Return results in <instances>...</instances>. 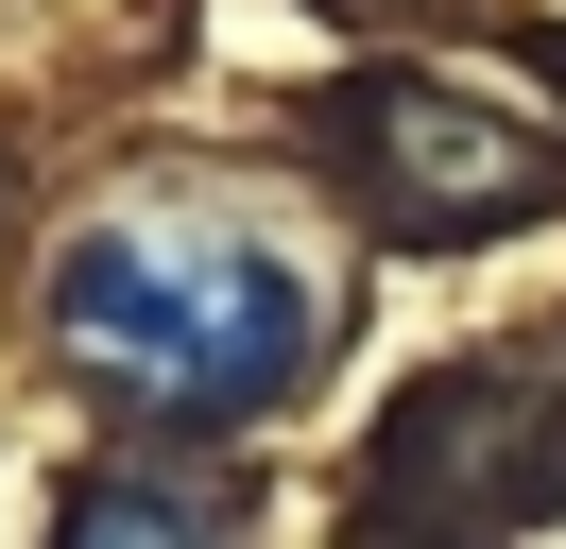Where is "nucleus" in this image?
Returning a JSON list of instances; mask_svg holds the SVG:
<instances>
[{
  "instance_id": "obj_2",
  "label": "nucleus",
  "mask_w": 566,
  "mask_h": 549,
  "mask_svg": "<svg viewBox=\"0 0 566 549\" xmlns=\"http://www.w3.org/2000/svg\"><path fill=\"white\" fill-rule=\"evenodd\" d=\"M378 137H412V172H378V206H412V224H497V206L532 189V155L497 121H447L429 86H395L378 103Z\"/></svg>"
},
{
  "instance_id": "obj_3",
  "label": "nucleus",
  "mask_w": 566,
  "mask_h": 549,
  "mask_svg": "<svg viewBox=\"0 0 566 549\" xmlns=\"http://www.w3.org/2000/svg\"><path fill=\"white\" fill-rule=\"evenodd\" d=\"M52 549H258V532H241V498H223L207 464H120V480L70 498Z\"/></svg>"
},
{
  "instance_id": "obj_1",
  "label": "nucleus",
  "mask_w": 566,
  "mask_h": 549,
  "mask_svg": "<svg viewBox=\"0 0 566 549\" xmlns=\"http://www.w3.org/2000/svg\"><path fill=\"white\" fill-rule=\"evenodd\" d=\"M52 343L155 429H241L326 361V292L292 240L223 224V206H120L52 258Z\"/></svg>"
}]
</instances>
